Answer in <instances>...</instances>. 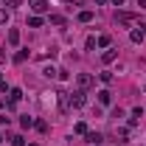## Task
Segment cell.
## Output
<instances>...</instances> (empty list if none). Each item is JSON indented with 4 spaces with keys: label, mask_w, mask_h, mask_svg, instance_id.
Wrapping results in <instances>:
<instances>
[{
    "label": "cell",
    "mask_w": 146,
    "mask_h": 146,
    "mask_svg": "<svg viewBox=\"0 0 146 146\" xmlns=\"http://www.w3.org/2000/svg\"><path fill=\"white\" fill-rule=\"evenodd\" d=\"M56 73H59V70H56L54 65H48V68H45V70H42V76H45V79H54Z\"/></svg>",
    "instance_id": "19"
},
{
    "label": "cell",
    "mask_w": 146,
    "mask_h": 146,
    "mask_svg": "<svg viewBox=\"0 0 146 146\" xmlns=\"http://www.w3.org/2000/svg\"><path fill=\"white\" fill-rule=\"evenodd\" d=\"M20 3H23V0H6V6H9V9H17Z\"/></svg>",
    "instance_id": "26"
},
{
    "label": "cell",
    "mask_w": 146,
    "mask_h": 146,
    "mask_svg": "<svg viewBox=\"0 0 146 146\" xmlns=\"http://www.w3.org/2000/svg\"><path fill=\"white\" fill-rule=\"evenodd\" d=\"M96 96H98V104H104V107H107L110 101H112V93H110L107 87H104V90H98V93H96Z\"/></svg>",
    "instance_id": "10"
},
{
    "label": "cell",
    "mask_w": 146,
    "mask_h": 146,
    "mask_svg": "<svg viewBox=\"0 0 146 146\" xmlns=\"http://www.w3.org/2000/svg\"><path fill=\"white\" fill-rule=\"evenodd\" d=\"M96 45H98V42H96V36H87V42H84V48H87V51H93Z\"/></svg>",
    "instance_id": "24"
},
{
    "label": "cell",
    "mask_w": 146,
    "mask_h": 146,
    "mask_svg": "<svg viewBox=\"0 0 146 146\" xmlns=\"http://www.w3.org/2000/svg\"><path fill=\"white\" fill-rule=\"evenodd\" d=\"M9 96H11V98H9V104H6V107L14 110V107H17V101L23 98V90H20V87H11V90H9Z\"/></svg>",
    "instance_id": "7"
},
{
    "label": "cell",
    "mask_w": 146,
    "mask_h": 146,
    "mask_svg": "<svg viewBox=\"0 0 146 146\" xmlns=\"http://www.w3.org/2000/svg\"><path fill=\"white\" fill-rule=\"evenodd\" d=\"M34 127L39 129V132H48V124H45V121H34Z\"/></svg>",
    "instance_id": "25"
},
{
    "label": "cell",
    "mask_w": 146,
    "mask_h": 146,
    "mask_svg": "<svg viewBox=\"0 0 146 146\" xmlns=\"http://www.w3.org/2000/svg\"><path fill=\"white\" fill-rule=\"evenodd\" d=\"M25 59H28V51H17V54H14V62H17V65H23Z\"/></svg>",
    "instance_id": "21"
},
{
    "label": "cell",
    "mask_w": 146,
    "mask_h": 146,
    "mask_svg": "<svg viewBox=\"0 0 146 146\" xmlns=\"http://www.w3.org/2000/svg\"><path fill=\"white\" fill-rule=\"evenodd\" d=\"M3 107H6V101H3V98H0V110H3Z\"/></svg>",
    "instance_id": "29"
},
{
    "label": "cell",
    "mask_w": 146,
    "mask_h": 146,
    "mask_svg": "<svg viewBox=\"0 0 146 146\" xmlns=\"http://www.w3.org/2000/svg\"><path fill=\"white\" fill-rule=\"evenodd\" d=\"M115 59H118V51H115V48H107V51L101 54V62H104V65H110V62H115Z\"/></svg>",
    "instance_id": "9"
},
{
    "label": "cell",
    "mask_w": 146,
    "mask_h": 146,
    "mask_svg": "<svg viewBox=\"0 0 146 146\" xmlns=\"http://www.w3.org/2000/svg\"><path fill=\"white\" fill-rule=\"evenodd\" d=\"M76 135H87V132H90V129H87V124H84V121H79V124H76Z\"/></svg>",
    "instance_id": "18"
},
{
    "label": "cell",
    "mask_w": 146,
    "mask_h": 146,
    "mask_svg": "<svg viewBox=\"0 0 146 146\" xmlns=\"http://www.w3.org/2000/svg\"><path fill=\"white\" fill-rule=\"evenodd\" d=\"M48 23H51V25H65L68 20L62 17V14H51V17H48Z\"/></svg>",
    "instance_id": "15"
},
{
    "label": "cell",
    "mask_w": 146,
    "mask_h": 146,
    "mask_svg": "<svg viewBox=\"0 0 146 146\" xmlns=\"http://www.w3.org/2000/svg\"><path fill=\"white\" fill-rule=\"evenodd\" d=\"M112 79H115V76H112L110 70H101V73H98V82H101V84H112Z\"/></svg>",
    "instance_id": "12"
},
{
    "label": "cell",
    "mask_w": 146,
    "mask_h": 146,
    "mask_svg": "<svg viewBox=\"0 0 146 146\" xmlns=\"http://www.w3.org/2000/svg\"><path fill=\"white\" fill-rule=\"evenodd\" d=\"M93 84H96V76H93V73H79V76H76V87H79V90H90Z\"/></svg>",
    "instance_id": "2"
},
{
    "label": "cell",
    "mask_w": 146,
    "mask_h": 146,
    "mask_svg": "<svg viewBox=\"0 0 146 146\" xmlns=\"http://www.w3.org/2000/svg\"><path fill=\"white\" fill-rule=\"evenodd\" d=\"M115 23H118V25L135 28V25H138V14H132V11H118V14H115Z\"/></svg>",
    "instance_id": "1"
},
{
    "label": "cell",
    "mask_w": 146,
    "mask_h": 146,
    "mask_svg": "<svg viewBox=\"0 0 146 146\" xmlns=\"http://www.w3.org/2000/svg\"><path fill=\"white\" fill-rule=\"evenodd\" d=\"M110 3H112V6H124V0H110Z\"/></svg>",
    "instance_id": "27"
},
{
    "label": "cell",
    "mask_w": 146,
    "mask_h": 146,
    "mask_svg": "<svg viewBox=\"0 0 146 146\" xmlns=\"http://www.w3.org/2000/svg\"><path fill=\"white\" fill-rule=\"evenodd\" d=\"M9 17H11L9 9H0V25H9Z\"/></svg>",
    "instance_id": "22"
},
{
    "label": "cell",
    "mask_w": 146,
    "mask_h": 146,
    "mask_svg": "<svg viewBox=\"0 0 146 146\" xmlns=\"http://www.w3.org/2000/svg\"><path fill=\"white\" fill-rule=\"evenodd\" d=\"M20 127H23V129L34 127V118H31V115H20Z\"/></svg>",
    "instance_id": "16"
},
{
    "label": "cell",
    "mask_w": 146,
    "mask_h": 146,
    "mask_svg": "<svg viewBox=\"0 0 146 146\" xmlns=\"http://www.w3.org/2000/svg\"><path fill=\"white\" fill-rule=\"evenodd\" d=\"M0 82H3V73H0Z\"/></svg>",
    "instance_id": "31"
},
{
    "label": "cell",
    "mask_w": 146,
    "mask_h": 146,
    "mask_svg": "<svg viewBox=\"0 0 146 146\" xmlns=\"http://www.w3.org/2000/svg\"><path fill=\"white\" fill-rule=\"evenodd\" d=\"M28 25H31V28H39V25H42V17H39V14L28 17Z\"/></svg>",
    "instance_id": "20"
},
{
    "label": "cell",
    "mask_w": 146,
    "mask_h": 146,
    "mask_svg": "<svg viewBox=\"0 0 146 146\" xmlns=\"http://www.w3.org/2000/svg\"><path fill=\"white\" fill-rule=\"evenodd\" d=\"M84 138H87V143H93V146H98V143H101V135H98V132H87Z\"/></svg>",
    "instance_id": "13"
},
{
    "label": "cell",
    "mask_w": 146,
    "mask_h": 146,
    "mask_svg": "<svg viewBox=\"0 0 146 146\" xmlns=\"http://www.w3.org/2000/svg\"><path fill=\"white\" fill-rule=\"evenodd\" d=\"M0 143H3V132H0Z\"/></svg>",
    "instance_id": "30"
},
{
    "label": "cell",
    "mask_w": 146,
    "mask_h": 146,
    "mask_svg": "<svg viewBox=\"0 0 146 146\" xmlns=\"http://www.w3.org/2000/svg\"><path fill=\"white\" fill-rule=\"evenodd\" d=\"M20 42V31L17 28H9V45H17Z\"/></svg>",
    "instance_id": "14"
},
{
    "label": "cell",
    "mask_w": 146,
    "mask_h": 146,
    "mask_svg": "<svg viewBox=\"0 0 146 146\" xmlns=\"http://www.w3.org/2000/svg\"><path fill=\"white\" fill-rule=\"evenodd\" d=\"M96 42H98V48H104V51H107V48H112V36H110V34H101Z\"/></svg>",
    "instance_id": "11"
},
{
    "label": "cell",
    "mask_w": 146,
    "mask_h": 146,
    "mask_svg": "<svg viewBox=\"0 0 146 146\" xmlns=\"http://www.w3.org/2000/svg\"><path fill=\"white\" fill-rule=\"evenodd\" d=\"M84 104H87V96H84V90L70 93V107H73V110H82Z\"/></svg>",
    "instance_id": "4"
},
{
    "label": "cell",
    "mask_w": 146,
    "mask_h": 146,
    "mask_svg": "<svg viewBox=\"0 0 146 146\" xmlns=\"http://www.w3.org/2000/svg\"><path fill=\"white\" fill-rule=\"evenodd\" d=\"M9 143H11V146H25V138H23V135H11Z\"/></svg>",
    "instance_id": "17"
},
{
    "label": "cell",
    "mask_w": 146,
    "mask_h": 146,
    "mask_svg": "<svg viewBox=\"0 0 146 146\" xmlns=\"http://www.w3.org/2000/svg\"><path fill=\"white\" fill-rule=\"evenodd\" d=\"M79 23H93V11H82L79 14Z\"/></svg>",
    "instance_id": "23"
},
{
    "label": "cell",
    "mask_w": 146,
    "mask_h": 146,
    "mask_svg": "<svg viewBox=\"0 0 146 146\" xmlns=\"http://www.w3.org/2000/svg\"><path fill=\"white\" fill-rule=\"evenodd\" d=\"M115 141H118V143H127L129 141V127H118L115 129Z\"/></svg>",
    "instance_id": "8"
},
{
    "label": "cell",
    "mask_w": 146,
    "mask_h": 146,
    "mask_svg": "<svg viewBox=\"0 0 146 146\" xmlns=\"http://www.w3.org/2000/svg\"><path fill=\"white\" fill-rule=\"evenodd\" d=\"M28 9L34 14H45L48 11V0H28Z\"/></svg>",
    "instance_id": "5"
},
{
    "label": "cell",
    "mask_w": 146,
    "mask_h": 146,
    "mask_svg": "<svg viewBox=\"0 0 146 146\" xmlns=\"http://www.w3.org/2000/svg\"><path fill=\"white\" fill-rule=\"evenodd\" d=\"M129 39H132L135 45H143V42H146V28H143V25H135V28L129 31Z\"/></svg>",
    "instance_id": "3"
},
{
    "label": "cell",
    "mask_w": 146,
    "mask_h": 146,
    "mask_svg": "<svg viewBox=\"0 0 146 146\" xmlns=\"http://www.w3.org/2000/svg\"><path fill=\"white\" fill-rule=\"evenodd\" d=\"M138 6H141V9H146V0H138Z\"/></svg>",
    "instance_id": "28"
},
{
    "label": "cell",
    "mask_w": 146,
    "mask_h": 146,
    "mask_svg": "<svg viewBox=\"0 0 146 146\" xmlns=\"http://www.w3.org/2000/svg\"><path fill=\"white\" fill-rule=\"evenodd\" d=\"M56 101H59V110L62 112H70V93H56Z\"/></svg>",
    "instance_id": "6"
}]
</instances>
